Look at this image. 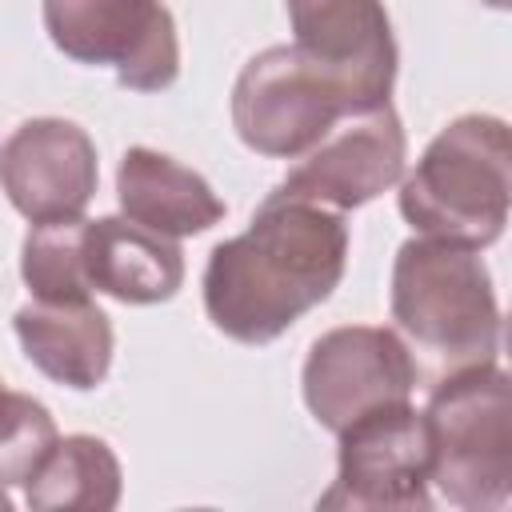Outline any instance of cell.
<instances>
[{"label": "cell", "instance_id": "obj_9", "mask_svg": "<svg viewBox=\"0 0 512 512\" xmlns=\"http://www.w3.org/2000/svg\"><path fill=\"white\" fill-rule=\"evenodd\" d=\"M404 160H408L404 124L392 104H380L336 120L276 184V192L308 204H324L332 212H348L400 184Z\"/></svg>", "mask_w": 512, "mask_h": 512}, {"label": "cell", "instance_id": "obj_17", "mask_svg": "<svg viewBox=\"0 0 512 512\" xmlns=\"http://www.w3.org/2000/svg\"><path fill=\"white\" fill-rule=\"evenodd\" d=\"M52 440H56L52 412L24 392L0 388V488L24 484L52 448Z\"/></svg>", "mask_w": 512, "mask_h": 512}, {"label": "cell", "instance_id": "obj_7", "mask_svg": "<svg viewBox=\"0 0 512 512\" xmlns=\"http://www.w3.org/2000/svg\"><path fill=\"white\" fill-rule=\"evenodd\" d=\"M336 480L320 508H428V424L408 400L380 404L340 432Z\"/></svg>", "mask_w": 512, "mask_h": 512}, {"label": "cell", "instance_id": "obj_3", "mask_svg": "<svg viewBox=\"0 0 512 512\" xmlns=\"http://www.w3.org/2000/svg\"><path fill=\"white\" fill-rule=\"evenodd\" d=\"M508 168V124L484 112L456 116L400 176V216L420 236L488 248L508 224Z\"/></svg>", "mask_w": 512, "mask_h": 512}, {"label": "cell", "instance_id": "obj_2", "mask_svg": "<svg viewBox=\"0 0 512 512\" xmlns=\"http://www.w3.org/2000/svg\"><path fill=\"white\" fill-rule=\"evenodd\" d=\"M392 320L416 372L432 380L472 364H488L500 352V304L480 248H464L436 236H412L392 264Z\"/></svg>", "mask_w": 512, "mask_h": 512}, {"label": "cell", "instance_id": "obj_6", "mask_svg": "<svg viewBox=\"0 0 512 512\" xmlns=\"http://www.w3.org/2000/svg\"><path fill=\"white\" fill-rule=\"evenodd\" d=\"M52 44L80 64H112L120 88L160 92L180 76L176 20L160 0H44Z\"/></svg>", "mask_w": 512, "mask_h": 512}, {"label": "cell", "instance_id": "obj_14", "mask_svg": "<svg viewBox=\"0 0 512 512\" xmlns=\"http://www.w3.org/2000/svg\"><path fill=\"white\" fill-rule=\"evenodd\" d=\"M12 324L24 356L64 388L88 392L112 368V324L92 300H36L24 304Z\"/></svg>", "mask_w": 512, "mask_h": 512}, {"label": "cell", "instance_id": "obj_12", "mask_svg": "<svg viewBox=\"0 0 512 512\" xmlns=\"http://www.w3.org/2000/svg\"><path fill=\"white\" fill-rule=\"evenodd\" d=\"M292 44L392 96L396 40L384 0H288Z\"/></svg>", "mask_w": 512, "mask_h": 512}, {"label": "cell", "instance_id": "obj_5", "mask_svg": "<svg viewBox=\"0 0 512 512\" xmlns=\"http://www.w3.org/2000/svg\"><path fill=\"white\" fill-rule=\"evenodd\" d=\"M428 484L468 512H496L512 496L508 372L488 360L440 376L424 408Z\"/></svg>", "mask_w": 512, "mask_h": 512}, {"label": "cell", "instance_id": "obj_15", "mask_svg": "<svg viewBox=\"0 0 512 512\" xmlns=\"http://www.w3.org/2000/svg\"><path fill=\"white\" fill-rule=\"evenodd\" d=\"M120 460L100 436H56L44 460L24 480V500L36 512L84 508V512H112L120 504Z\"/></svg>", "mask_w": 512, "mask_h": 512}, {"label": "cell", "instance_id": "obj_19", "mask_svg": "<svg viewBox=\"0 0 512 512\" xmlns=\"http://www.w3.org/2000/svg\"><path fill=\"white\" fill-rule=\"evenodd\" d=\"M488 4H492V8H508V0H488Z\"/></svg>", "mask_w": 512, "mask_h": 512}, {"label": "cell", "instance_id": "obj_1", "mask_svg": "<svg viewBox=\"0 0 512 512\" xmlns=\"http://www.w3.org/2000/svg\"><path fill=\"white\" fill-rule=\"evenodd\" d=\"M344 264V216L272 192L240 236L212 248L204 264V312L224 336L268 344L332 296Z\"/></svg>", "mask_w": 512, "mask_h": 512}, {"label": "cell", "instance_id": "obj_8", "mask_svg": "<svg viewBox=\"0 0 512 512\" xmlns=\"http://www.w3.org/2000/svg\"><path fill=\"white\" fill-rule=\"evenodd\" d=\"M420 372L408 344L392 328L348 324L324 332L304 360V404L328 428L340 432L356 416L408 400Z\"/></svg>", "mask_w": 512, "mask_h": 512}, {"label": "cell", "instance_id": "obj_11", "mask_svg": "<svg viewBox=\"0 0 512 512\" xmlns=\"http://www.w3.org/2000/svg\"><path fill=\"white\" fill-rule=\"evenodd\" d=\"M84 272L92 292L120 304H160L184 284V252L128 216H100L84 220Z\"/></svg>", "mask_w": 512, "mask_h": 512}, {"label": "cell", "instance_id": "obj_4", "mask_svg": "<svg viewBox=\"0 0 512 512\" xmlns=\"http://www.w3.org/2000/svg\"><path fill=\"white\" fill-rule=\"evenodd\" d=\"M388 104L360 76L308 56L296 44H276L252 56L232 84L236 136L276 160L304 156L336 120Z\"/></svg>", "mask_w": 512, "mask_h": 512}, {"label": "cell", "instance_id": "obj_16", "mask_svg": "<svg viewBox=\"0 0 512 512\" xmlns=\"http://www.w3.org/2000/svg\"><path fill=\"white\" fill-rule=\"evenodd\" d=\"M20 276L36 300H92V284L84 272V216L32 224L20 248Z\"/></svg>", "mask_w": 512, "mask_h": 512}, {"label": "cell", "instance_id": "obj_18", "mask_svg": "<svg viewBox=\"0 0 512 512\" xmlns=\"http://www.w3.org/2000/svg\"><path fill=\"white\" fill-rule=\"evenodd\" d=\"M8 508H12V500H8V496H4V488H0V512H8Z\"/></svg>", "mask_w": 512, "mask_h": 512}, {"label": "cell", "instance_id": "obj_10", "mask_svg": "<svg viewBox=\"0 0 512 512\" xmlns=\"http://www.w3.org/2000/svg\"><path fill=\"white\" fill-rule=\"evenodd\" d=\"M96 176V144L72 120H24L0 144V188L12 208L32 224L84 216L96 192Z\"/></svg>", "mask_w": 512, "mask_h": 512}, {"label": "cell", "instance_id": "obj_13", "mask_svg": "<svg viewBox=\"0 0 512 512\" xmlns=\"http://www.w3.org/2000/svg\"><path fill=\"white\" fill-rule=\"evenodd\" d=\"M116 200L128 220L160 236H196L224 220V200L212 184L156 148H128L116 168Z\"/></svg>", "mask_w": 512, "mask_h": 512}]
</instances>
